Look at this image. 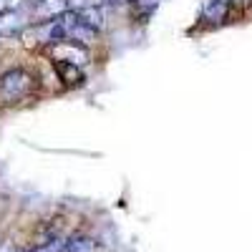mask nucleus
<instances>
[{
    "mask_svg": "<svg viewBox=\"0 0 252 252\" xmlns=\"http://www.w3.org/2000/svg\"><path fill=\"white\" fill-rule=\"evenodd\" d=\"M33 89H35V76L26 68H13V71L0 76V96L8 103L26 98Z\"/></svg>",
    "mask_w": 252,
    "mask_h": 252,
    "instance_id": "f257e3e1",
    "label": "nucleus"
},
{
    "mask_svg": "<svg viewBox=\"0 0 252 252\" xmlns=\"http://www.w3.org/2000/svg\"><path fill=\"white\" fill-rule=\"evenodd\" d=\"M61 26H63V31H66V40H78V43H83V46H89V43H94V38H96V33L91 31V28H86L81 23V20L76 18V10H68V13H63L61 18Z\"/></svg>",
    "mask_w": 252,
    "mask_h": 252,
    "instance_id": "f03ea898",
    "label": "nucleus"
},
{
    "mask_svg": "<svg viewBox=\"0 0 252 252\" xmlns=\"http://www.w3.org/2000/svg\"><path fill=\"white\" fill-rule=\"evenodd\" d=\"M53 58L61 63H71V66H83L89 61V53L83 46H76L73 40H63L53 46Z\"/></svg>",
    "mask_w": 252,
    "mask_h": 252,
    "instance_id": "7ed1b4c3",
    "label": "nucleus"
},
{
    "mask_svg": "<svg viewBox=\"0 0 252 252\" xmlns=\"http://www.w3.org/2000/svg\"><path fill=\"white\" fill-rule=\"evenodd\" d=\"M26 26H28V20L23 13H18V10L0 13V38H13L18 33H23Z\"/></svg>",
    "mask_w": 252,
    "mask_h": 252,
    "instance_id": "20e7f679",
    "label": "nucleus"
},
{
    "mask_svg": "<svg viewBox=\"0 0 252 252\" xmlns=\"http://www.w3.org/2000/svg\"><path fill=\"white\" fill-rule=\"evenodd\" d=\"M33 13L38 18H61L63 13H68V0H38Z\"/></svg>",
    "mask_w": 252,
    "mask_h": 252,
    "instance_id": "39448f33",
    "label": "nucleus"
},
{
    "mask_svg": "<svg viewBox=\"0 0 252 252\" xmlns=\"http://www.w3.org/2000/svg\"><path fill=\"white\" fill-rule=\"evenodd\" d=\"M76 18L81 20L86 28H91L94 33H98L103 28V10L98 5H91V8H78L76 10Z\"/></svg>",
    "mask_w": 252,
    "mask_h": 252,
    "instance_id": "423d86ee",
    "label": "nucleus"
},
{
    "mask_svg": "<svg viewBox=\"0 0 252 252\" xmlns=\"http://www.w3.org/2000/svg\"><path fill=\"white\" fill-rule=\"evenodd\" d=\"M224 18H227V3H222V0H209L207 8H204L207 23H222Z\"/></svg>",
    "mask_w": 252,
    "mask_h": 252,
    "instance_id": "0eeeda50",
    "label": "nucleus"
},
{
    "mask_svg": "<svg viewBox=\"0 0 252 252\" xmlns=\"http://www.w3.org/2000/svg\"><path fill=\"white\" fill-rule=\"evenodd\" d=\"M53 66H56V71H58V76L66 81V83H83V76H81V71H78V66H71V63H61V61H53Z\"/></svg>",
    "mask_w": 252,
    "mask_h": 252,
    "instance_id": "6e6552de",
    "label": "nucleus"
},
{
    "mask_svg": "<svg viewBox=\"0 0 252 252\" xmlns=\"http://www.w3.org/2000/svg\"><path fill=\"white\" fill-rule=\"evenodd\" d=\"M66 252H96V242L91 237H73V240H68Z\"/></svg>",
    "mask_w": 252,
    "mask_h": 252,
    "instance_id": "1a4fd4ad",
    "label": "nucleus"
},
{
    "mask_svg": "<svg viewBox=\"0 0 252 252\" xmlns=\"http://www.w3.org/2000/svg\"><path fill=\"white\" fill-rule=\"evenodd\" d=\"M68 250V240H63V237H53L43 245H38L33 252H66Z\"/></svg>",
    "mask_w": 252,
    "mask_h": 252,
    "instance_id": "9d476101",
    "label": "nucleus"
},
{
    "mask_svg": "<svg viewBox=\"0 0 252 252\" xmlns=\"http://www.w3.org/2000/svg\"><path fill=\"white\" fill-rule=\"evenodd\" d=\"M134 5H136V13H139L141 18H149V15L157 10L159 0H134Z\"/></svg>",
    "mask_w": 252,
    "mask_h": 252,
    "instance_id": "9b49d317",
    "label": "nucleus"
},
{
    "mask_svg": "<svg viewBox=\"0 0 252 252\" xmlns=\"http://www.w3.org/2000/svg\"><path fill=\"white\" fill-rule=\"evenodd\" d=\"M18 3V0H0V13H8L13 10V5Z\"/></svg>",
    "mask_w": 252,
    "mask_h": 252,
    "instance_id": "f8f14e48",
    "label": "nucleus"
},
{
    "mask_svg": "<svg viewBox=\"0 0 252 252\" xmlns=\"http://www.w3.org/2000/svg\"><path fill=\"white\" fill-rule=\"evenodd\" d=\"M0 252H23V250L15 247V245H3V247H0Z\"/></svg>",
    "mask_w": 252,
    "mask_h": 252,
    "instance_id": "ddd939ff",
    "label": "nucleus"
},
{
    "mask_svg": "<svg viewBox=\"0 0 252 252\" xmlns=\"http://www.w3.org/2000/svg\"><path fill=\"white\" fill-rule=\"evenodd\" d=\"M250 0H235V5H247Z\"/></svg>",
    "mask_w": 252,
    "mask_h": 252,
    "instance_id": "4468645a",
    "label": "nucleus"
},
{
    "mask_svg": "<svg viewBox=\"0 0 252 252\" xmlns=\"http://www.w3.org/2000/svg\"><path fill=\"white\" fill-rule=\"evenodd\" d=\"M106 3H119V0H106Z\"/></svg>",
    "mask_w": 252,
    "mask_h": 252,
    "instance_id": "2eb2a0df",
    "label": "nucleus"
},
{
    "mask_svg": "<svg viewBox=\"0 0 252 252\" xmlns=\"http://www.w3.org/2000/svg\"><path fill=\"white\" fill-rule=\"evenodd\" d=\"M126 3H134V0H126Z\"/></svg>",
    "mask_w": 252,
    "mask_h": 252,
    "instance_id": "dca6fc26",
    "label": "nucleus"
},
{
    "mask_svg": "<svg viewBox=\"0 0 252 252\" xmlns=\"http://www.w3.org/2000/svg\"><path fill=\"white\" fill-rule=\"evenodd\" d=\"M222 3H229V0H222Z\"/></svg>",
    "mask_w": 252,
    "mask_h": 252,
    "instance_id": "f3484780",
    "label": "nucleus"
}]
</instances>
